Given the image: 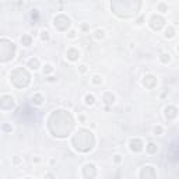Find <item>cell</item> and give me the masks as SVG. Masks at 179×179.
<instances>
[{"label": "cell", "instance_id": "8992f818", "mask_svg": "<svg viewBox=\"0 0 179 179\" xmlns=\"http://www.w3.org/2000/svg\"><path fill=\"white\" fill-rule=\"evenodd\" d=\"M139 176L141 179H144V178H157V172H155L154 167L147 165V167H143V168H141Z\"/></svg>", "mask_w": 179, "mask_h": 179}, {"label": "cell", "instance_id": "9a60e30c", "mask_svg": "<svg viewBox=\"0 0 179 179\" xmlns=\"http://www.w3.org/2000/svg\"><path fill=\"white\" fill-rule=\"evenodd\" d=\"M21 44L24 45V46H30L32 44V38H31L30 35H23L21 36Z\"/></svg>", "mask_w": 179, "mask_h": 179}, {"label": "cell", "instance_id": "484cf974", "mask_svg": "<svg viewBox=\"0 0 179 179\" xmlns=\"http://www.w3.org/2000/svg\"><path fill=\"white\" fill-rule=\"evenodd\" d=\"M80 71H81V73H85V71H87V66L81 65V66H80Z\"/></svg>", "mask_w": 179, "mask_h": 179}, {"label": "cell", "instance_id": "f546056e", "mask_svg": "<svg viewBox=\"0 0 179 179\" xmlns=\"http://www.w3.org/2000/svg\"><path fill=\"white\" fill-rule=\"evenodd\" d=\"M143 20H144V18H143V17H141V18H139V20H137V24H143Z\"/></svg>", "mask_w": 179, "mask_h": 179}, {"label": "cell", "instance_id": "603a6c76", "mask_svg": "<svg viewBox=\"0 0 179 179\" xmlns=\"http://www.w3.org/2000/svg\"><path fill=\"white\" fill-rule=\"evenodd\" d=\"M41 39L49 41V32H48V31H42V32H41Z\"/></svg>", "mask_w": 179, "mask_h": 179}, {"label": "cell", "instance_id": "d4e9b609", "mask_svg": "<svg viewBox=\"0 0 179 179\" xmlns=\"http://www.w3.org/2000/svg\"><path fill=\"white\" fill-rule=\"evenodd\" d=\"M154 133L155 134H161L162 133V127H161V126H157V127L154 129Z\"/></svg>", "mask_w": 179, "mask_h": 179}, {"label": "cell", "instance_id": "6da1fadb", "mask_svg": "<svg viewBox=\"0 0 179 179\" xmlns=\"http://www.w3.org/2000/svg\"><path fill=\"white\" fill-rule=\"evenodd\" d=\"M50 118H53V119H56L59 122V124L56 127L50 129L52 134L56 136V137H66L71 132L73 126H74L71 115L69 112H66V111H55L53 114L50 115Z\"/></svg>", "mask_w": 179, "mask_h": 179}, {"label": "cell", "instance_id": "ffe728a7", "mask_svg": "<svg viewBox=\"0 0 179 179\" xmlns=\"http://www.w3.org/2000/svg\"><path fill=\"white\" fill-rule=\"evenodd\" d=\"M94 36L97 38V39H102V38L105 36V31H104V30H97V31H95V35H94Z\"/></svg>", "mask_w": 179, "mask_h": 179}, {"label": "cell", "instance_id": "30bf717a", "mask_svg": "<svg viewBox=\"0 0 179 179\" xmlns=\"http://www.w3.org/2000/svg\"><path fill=\"white\" fill-rule=\"evenodd\" d=\"M165 116L168 118V119H175L176 116H178V109L172 106V105H169L165 108Z\"/></svg>", "mask_w": 179, "mask_h": 179}, {"label": "cell", "instance_id": "cb8c5ba5", "mask_svg": "<svg viewBox=\"0 0 179 179\" xmlns=\"http://www.w3.org/2000/svg\"><path fill=\"white\" fill-rule=\"evenodd\" d=\"M92 83L97 85H100L101 83H102V79H101L100 76H94V77H92Z\"/></svg>", "mask_w": 179, "mask_h": 179}, {"label": "cell", "instance_id": "4316f807", "mask_svg": "<svg viewBox=\"0 0 179 179\" xmlns=\"http://www.w3.org/2000/svg\"><path fill=\"white\" fill-rule=\"evenodd\" d=\"M115 162H120L122 159H120V155H115V158H114Z\"/></svg>", "mask_w": 179, "mask_h": 179}, {"label": "cell", "instance_id": "ac0fdd59", "mask_svg": "<svg viewBox=\"0 0 179 179\" xmlns=\"http://www.w3.org/2000/svg\"><path fill=\"white\" fill-rule=\"evenodd\" d=\"M159 60H161L162 63H169V62H171V55H169V53H161Z\"/></svg>", "mask_w": 179, "mask_h": 179}, {"label": "cell", "instance_id": "8fae6325", "mask_svg": "<svg viewBox=\"0 0 179 179\" xmlns=\"http://www.w3.org/2000/svg\"><path fill=\"white\" fill-rule=\"evenodd\" d=\"M66 56H67V59H69V60L76 62V60H79V57H80V52L77 49H74V48H70V49L67 50Z\"/></svg>", "mask_w": 179, "mask_h": 179}, {"label": "cell", "instance_id": "5b68a950", "mask_svg": "<svg viewBox=\"0 0 179 179\" xmlns=\"http://www.w3.org/2000/svg\"><path fill=\"white\" fill-rule=\"evenodd\" d=\"M165 25V20L161 17V15H153L151 18H150V27L153 28L154 31H159L162 27Z\"/></svg>", "mask_w": 179, "mask_h": 179}, {"label": "cell", "instance_id": "5bb4252c", "mask_svg": "<svg viewBox=\"0 0 179 179\" xmlns=\"http://www.w3.org/2000/svg\"><path fill=\"white\" fill-rule=\"evenodd\" d=\"M146 150H147L148 154H155V153L158 151V147H157V144H154V143H148V144L146 146Z\"/></svg>", "mask_w": 179, "mask_h": 179}, {"label": "cell", "instance_id": "d6986e66", "mask_svg": "<svg viewBox=\"0 0 179 179\" xmlns=\"http://www.w3.org/2000/svg\"><path fill=\"white\" fill-rule=\"evenodd\" d=\"M95 104V97L94 95H87L85 97V105H94Z\"/></svg>", "mask_w": 179, "mask_h": 179}, {"label": "cell", "instance_id": "f1b7e54d", "mask_svg": "<svg viewBox=\"0 0 179 179\" xmlns=\"http://www.w3.org/2000/svg\"><path fill=\"white\" fill-rule=\"evenodd\" d=\"M81 28H83V31H87V30H88V25H87V24H83V25H81Z\"/></svg>", "mask_w": 179, "mask_h": 179}, {"label": "cell", "instance_id": "44dd1931", "mask_svg": "<svg viewBox=\"0 0 179 179\" xmlns=\"http://www.w3.org/2000/svg\"><path fill=\"white\" fill-rule=\"evenodd\" d=\"M158 11H161L162 14L167 13V11H168V6L165 4V3H159V4H158Z\"/></svg>", "mask_w": 179, "mask_h": 179}, {"label": "cell", "instance_id": "4dcf8cb0", "mask_svg": "<svg viewBox=\"0 0 179 179\" xmlns=\"http://www.w3.org/2000/svg\"><path fill=\"white\" fill-rule=\"evenodd\" d=\"M178 52H179V44H178Z\"/></svg>", "mask_w": 179, "mask_h": 179}, {"label": "cell", "instance_id": "9c48e42d", "mask_svg": "<svg viewBox=\"0 0 179 179\" xmlns=\"http://www.w3.org/2000/svg\"><path fill=\"white\" fill-rule=\"evenodd\" d=\"M143 85H144L146 88H154L155 85H157V79H155L153 74H147L143 77Z\"/></svg>", "mask_w": 179, "mask_h": 179}, {"label": "cell", "instance_id": "7a4b0ae2", "mask_svg": "<svg viewBox=\"0 0 179 179\" xmlns=\"http://www.w3.org/2000/svg\"><path fill=\"white\" fill-rule=\"evenodd\" d=\"M71 144L80 153H88V151H91L94 148V144H95L94 134L91 133L90 130H85V129L79 130L71 137Z\"/></svg>", "mask_w": 179, "mask_h": 179}, {"label": "cell", "instance_id": "7402d4cb", "mask_svg": "<svg viewBox=\"0 0 179 179\" xmlns=\"http://www.w3.org/2000/svg\"><path fill=\"white\" fill-rule=\"evenodd\" d=\"M52 71H53V67H52L50 65H46L44 67V74H50Z\"/></svg>", "mask_w": 179, "mask_h": 179}, {"label": "cell", "instance_id": "52a82bcc", "mask_svg": "<svg viewBox=\"0 0 179 179\" xmlns=\"http://www.w3.org/2000/svg\"><path fill=\"white\" fill-rule=\"evenodd\" d=\"M83 176L84 178H95L97 176V168L94 164H85L83 167Z\"/></svg>", "mask_w": 179, "mask_h": 179}, {"label": "cell", "instance_id": "83f0119b", "mask_svg": "<svg viewBox=\"0 0 179 179\" xmlns=\"http://www.w3.org/2000/svg\"><path fill=\"white\" fill-rule=\"evenodd\" d=\"M69 38H76V32H74V31H70Z\"/></svg>", "mask_w": 179, "mask_h": 179}, {"label": "cell", "instance_id": "e0dca14e", "mask_svg": "<svg viewBox=\"0 0 179 179\" xmlns=\"http://www.w3.org/2000/svg\"><path fill=\"white\" fill-rule=\"evenodd\" d=\"M164 36L165 38H172V36H175V28L174 27H168V28L165 30Z\"/></svg>", "mask_w": 179, "mask_h": 179}, {"label": "cell", "instance_id": "277c9868", "mask_svg": "<svg viewBox=\"0 0 179 179\" xmlns=\"http://www.w3.org/2000/svg\"><path fill=\"white\" fill-rule=\"evenodd\" d=\"M53 25L59 31H67L70 28V18L65 14H59L53 18Z\"/></svg>", "mask_w": 179, "mask_h": 179}, {"label": "cell", "instance_id": "2e32d148", "mask_svg": "<svg viewBox=\"0 0 179 179\" xmlns=\"http://www.w3.org/2000/svg\"><path fill=\"white\" fill-rule=\"evenodd\" d=\"M32 102H34L35 105H41L44 102V97L41 94H35L34 97H32Z\"/></svg>", "mask_w": 179, "mask_h": 179}, {"label": "cell", "instance_id": "3957f363", "mask_svg": "<svg viewBox=\"0 0 179 179\" xmlns=\"http://www.w3.org/2000/svg\"><path fill=\"white\" fill-rule=\"evenodd\" d=\"M30 74H28V71L23 67H18V69H15L11 71L10 74V80L13 85H15L17 88H24L27 85L30 84Z\"/></svg>", "mask_w": 179, "mask_h": 179}, {"label": "cell", "instance_id": "ba28073f", "mask_svg": "<svg viewBox=\"0 0 179 179\" xmlns=\"http://www.w3.org/2000/svg\"><path fill=\"white\" fill-rule=\"evenodd\" d=\"M129 147L133 153H140L141 150L144 148V144H143V141L140 139H132L129 141Z\"/></svg>", "mask_w": 179, "mask_h": 179}, {"label": "cell", "instance_id": "7c38bea8", "mask_svg": "<svg viewBox=\"0 0 179 179\" xmlns=\"http://www.w3.org/2000/svg\"><path fill=\"white\" fill-rule=\"evenodd\" d=\"M104 102L106 105H111L115 102V95L112 92H105L104 94Z\"/></svg>", "mask_w": 179, "mask_h": 179}, {"label": "cell", "instance_id": "4fadbf2b", "mask_svg": "<svg viewBox=\"0 0 179 179\" xmlns=\"http://www.w3.org/2000/svg\"><path fill=\"white\" fill-rule=\"evenodd\" d=\"M28 67L32 70H36L39 69V60L36 59V57H32V59L28 60Z\"/></svg>", "mask_w": 179, "mask_h": 179}]
</instances>
